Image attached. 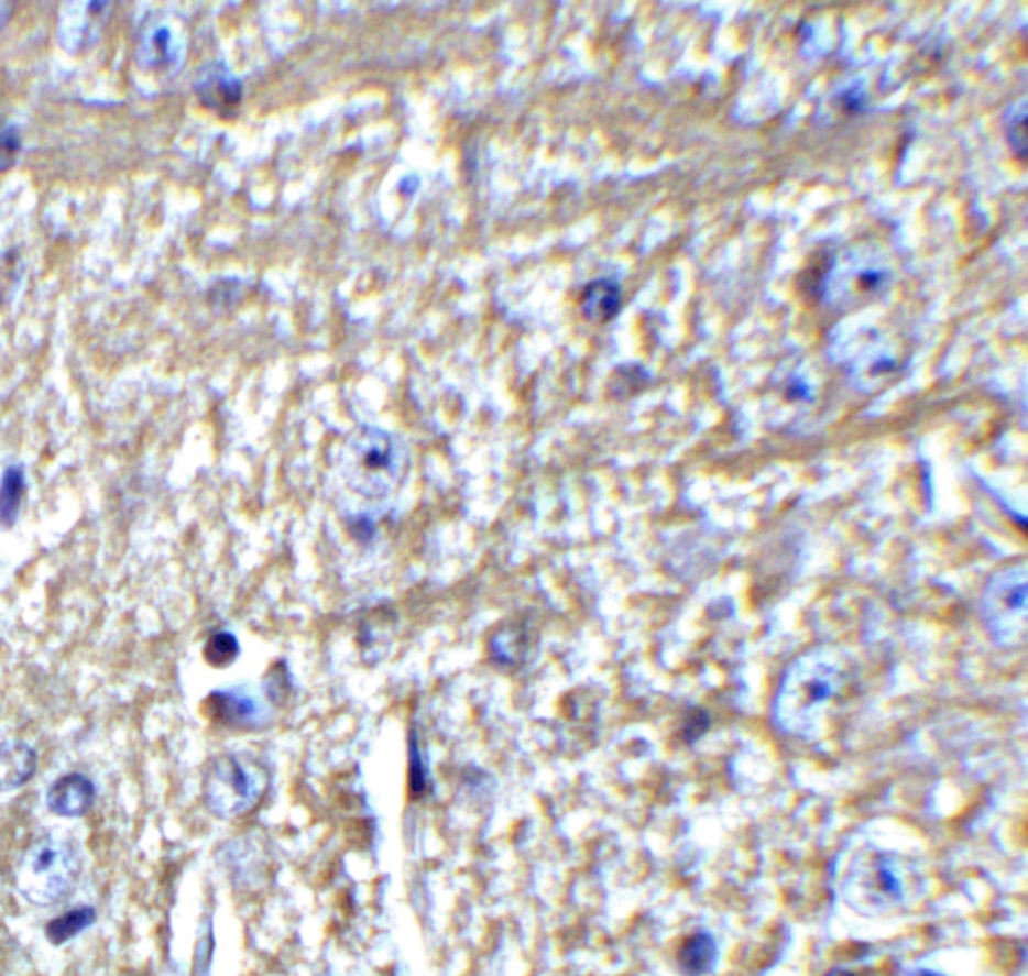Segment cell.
Returning a JSON list of instances; mask_svg holds the SVG:
<instances>
[{
    "mask_svg": "<svg viewBox=\"0 0 1028 976\" xmlns=\"http://www.w3.org/2000/svg\"><path fill=\"white\" fill-rule=\"evenodd\" d=\"M240 654L238 639L231 633H216L206 647V659L211 666H228Z\"/></svg>",
    "mask_w": 1028,
    "mask_h": 976,
    "instance_id": "obj_16",
    "label": "cell"
},
{
    "mask_svg": "<svg viewBox=\"0 0 1028 976\" xmlns=\"http://www.w3.org/2000/svg\"><path fill=\"white\" fill-rule=\"evenodd\" d=\"M581 306L591 322H609L621 308V287L613 279H594L584 287Z\"/></svg>",
    "mask_w": 1028,
    "mask_h": 976,
    "instance_id": "obj_10",
    "label": "cell"
},
{
    "mask_svg": "<svg viewBox=\"0 0 1028 976\" xmlns=\"http://www.w3.org/2000/svg\"><path fill=\"white\" fill-rule=\"evenodd\" d=\"M718 942L708 932H693L679 944L677 965L686 976H703L715 966Z\"/></svg>",
    "mask_w": 1028,
    "mask_h": 976,
    "instance_id": "obj_9",
    "label": "cell"
},
{
    "mask_svg": "<svg viewBox=\"0 0 1028 976\" xmlns=\"http://www.w3.org/2000/svg\"><path fill=\"white\" fill-rule=\"evenodd\" d=\"M21 276V257L19 253L9 252L0 257V306L11 298L14 284Z\"/></svg>",
    "mask_w": 1028,
    "mask_h": 976,
    "instance_id": "obj_17",
    "label": "cell"
},
{
    "mask_svg": "<svg viewBox=\"0 0 1028 976\" xmlns=\"http://www.w3.org/2000/svg\"><path fill=\"white\" fill-rule=\"evenodd\" d=\"M39 766L36 752L24 742L0 744V792L23 788L33 780Z\"/></svg>",
    "mask_w": 1028,
    "mask_h": 976,
    "instance_id": "obj_7",
    "label": "cell"
},
{
    "mask_svg": "<svg viewBox=\"0 0 1028 976\" xmlns=\"http://www.w3.org/2000/svg\"><path fill=\"white\" fill-rule=\"evenodd\" d=\"M852 683L850 655L838 647H816L786 669L777 688L772 720L796 737H816Z\"/></svg>",
    "mask_w": 1028,
    "mask_h": 976,
    "instance_id": "obj_1",
    "label": "cell"
},
{
    "mask_svg": "<svg viewBox=\"0 0 1028 976\" xmlns=\"http://www.w3.org/2000/svg\"><path fill=\"white\" fill-rule=\"evenodd\" d=\"M916 976H940V975H937V973H932V970H920V973H918V975Z\"/></svg>",
    "mask_w": 1028,
    "mask_h": 976,
    "instance_id": "obj_22",
    "label": "cell"
},
{
    "mask_svg": "<svg viewBox=\"0 0 1028 976\" xmlns=\"http://www.w3.org/2000/svg\"><path fill=\"white\" fill-rule=\"evenodd\" d=\"M1027 564L1006 567L994 574L981 599L984 627L1003 647H1020L1027 639Z\"/></svg>",
    "mask_w": 1028,
    "mask_h": 976,
    "instance_id": "obj_3",
    "label": "cell"
},
{
    "mask_svg": "<svg viewBox=\"0 0 1028 976\" xmlns=\"http://www.w3.org/2000/svg\"><path fill=\"white\" fill-rule=\"evenodd\" d=\"M12 9V2H0V31L11 21Z\"/></svg>",
    "mask_w": 1028,
    "mask_h": 976,
    "instance_id": "obj_20",
    "label": "cell"
},
{
    "mask_svg": "<svg viewBox=\"0 0 1028 976\" xmlns=\"http://www.w3.org/2000/svg\"><path fill=\"white\" fill-rule=\"evenodd\" d=\"M97 790L87 776L69 774L58 778L46 792V808L63 818H79L91 810Z\"/></svg>",
    "mask_w": 1028,
    "mask_h": 976,
    "instance_id": "obj_6",
    "label": "cell"
},
{
    "mask_svg": "<svg viewBox=\"0 0 1028 976\" xmlns=\"http://www.w3.org/2000/svg\"><path fill=\"white\" fill-rule=\"evenodd\" d=\"M95 919H97V912H95V908H73V910H69V912L61 914V917L51 920V922L46 924V939L53 942L55 946H58V944H63V942L75 939V936L80 934V932L87 931V929L91 926L92 922H95Z\"/></svg>",
    "mask_w": 1028,
    "mask_h": 976,
    "instance_id": "obj_13",
    "label": "cell"
},
{
    "mask_svg": "<svg viewBox=\"0 0 1028 976\" xmlns=\"http://www.w3.org/2000/svg\"><path fill=\"white\" fill-rule=\"evenodd\" d=\"M195 89L199 95V101L211 111L229 113L240 105V83L236 81V77L229 75L228 69H223L219 65L206 69V73L199 77V81L195 85Z\"/></svg>",
    "mask_w": 1028,
    "mask_h": 976,
    "instance_id": "obj_8",
    "label": "cell"
},
{
    "mask_svg": "<svg viewBox=\"0 0 1028 976\" xmlns=\"http://www.w3.org/2000/svg\"><path fill=\"white\" fill-rule=\"evenodd\" d=\"M209 708L216 712V717L233 725H250L258 717V708L248 695L233 693V691H218L209 698Z\"/></svg>",
    "mask_w": 1028,
    "mask_h": 976,
    "instance_id": "obj_12",
    "label": "cell"
},
{
    "mask_svg": "<svg viewBox=\"0 0 1028 976\" xmlns=\"http://www.w3.org/2000/svg\"><path fill=\"white\" fill-rule=\"evenodd\" d=\"M408 768H411V790L414 796H420L428 788V770L424 761L423 752L418 746L416 735H412L411 749H408Z\"/></svg>",
    "mask_w": 1028,
    "mask_h": 976,
    "instance_id": "obj_18",
    "label": "cell"
},
{
    "mask_svg": "<svg viewBox=\"0 0 1028 976\" xmlns=\"http://www.w3.org/2000/svg\"><path fill=\"white\" fill-rule=\"evenodd\" d=\"M823 976H857V975L856 973H852V970H847V968H842V966H838V968H832L830 973H825V975Z\"/></svg>",
    "mask_w": 1028,
    "mask_h": 976,
    "instance_id": "obj_21",
    "label": "cell"
},
{
    "mask_svg": "<svg viewBox=\"0 0 1028 976\" xmlns=\"http://www.w3.org/2000/svg\"><path fill=\"white\" fill-rule=\"evenodd\" d=\"M265 768L250 756L223 754L207 770L206 804L221 818H236L252 810L265 790Z\"/></svg>",
    "mask_w": 1028,
    "mask_h": 976,
    "instance_id": "obj_4",
    "label": "cell"
},
{
    "mask_svg": "<svg viewBox=\"0 0 1028 976\" xmlns=\"http://www.w3.org/2000/svg\"><path fill=\"white\" fill-rule=\"evenodd\" d=\"M24 481L23 467H9L0 479V527L12 529L19 520L23 505Z\"/></svg>",
    "mask_w": 1028,
    "mask_h": 976,
    "instance_id": "obj_11",
    "label": "cell"
},
{
    "mask_svg": "<svg viewBox=\"0 0 1028 976\" xmlns=\"http://www.w3.org/2000/svg\"><path fill=\"white\" fill-rule=\"evenodd\" d=\"M145 57L151 65H165L172 61V33L167 26L157 29L153 35L149 36Z\"/></svg>",
    "mask_w": 1028,
    "mask_h": 976,
    "instance_id": "obj_19",
    "label": "cell"
},
{
    "mask_svg": "<svg viewBox=\"0 0 1028 976\" xmlns=\"http://www.w3.org/2000/svg\"><path fill=\"white\" fill-rule=\"evenodd\" d=\"M346 472L360 493L382 496L394 489L404 471V454L389 432L367 428L346 445Z\"/></svg>",
    "mask_w": 1028,
    "mask_h": 976,
    "instance_id": "obj_5",
    "label": "cell"
},
{
    "mask_svg": "<svg viewBox=\"0 0 1028 976\" xmlns=\"http://www.w3.org/2000/svg\"><path fill=\"white\" fill-rule=\"evenodd\" d=\"M23 139L19 127L0 119V173L11 172L19 160Z\"/></svg>",
    "mask_w": 1028,
    "mask_h": 976,
    "instance_id": "obj_15",
    "label": "cell"
},
{
    "mask_svg": "<svg viewBox=\"0 0 1028 976\" xmlns=\"http://www.w3.org/2000/svg\"><path fill=\"white\" fill-rule=\"evenodd\" d=\"M1005 135L1008 145L1018 160L1027 157V103L1020 99L1013 105L1005 117Z\"/></svg>",
    "mask_w": 1028,
    "mask_h": 976,
    "instance_id": "obj_14",
    "label": "cell"
},
{
    "mask_svg": "<svg viewBox=\"0 0 1028 976\" xmlns=\"http://www.w3.org/2000/svg\"><path fill=\"white\" fill-rule=\"evenodd\" d=\"M79 874V852L70 842L43 838L24 854L14 885L29 902L48 907L69 895Z\"/></svg>",
    "mask_w": 1028,
    "mask_h": 976,
    "instance_id": "obj_2",
    "label": "cell"
}]
</instances>
